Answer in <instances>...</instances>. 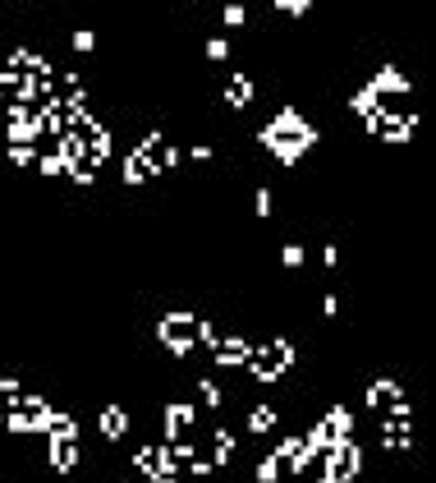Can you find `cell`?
Instances as JSON below:
<instances>
[{"instance_id":"obj_15","label":"cell","mask_w":436,"mask_h":483,"mask_svg":"<svg viewBox=\"0 0 436 483\" xmlns=\"http://www.w3.org/2000/svg\"><path fill=\"white\" fill-rule=\"evenodd\" d=\"M253 474H257V483H280V474H285V470H280V460H276V456H262Z\"/></svg>"},{"instance_id":"obj_7","label":"cell","mask_w":436,"mask_h":483,"mask_svg":"<svg viewBox=\"0 0 436 483\" xmlns=\"http://www.w3.org/2000/svg\"><path fill=\"white\" fill-rule=\"evenodd\" d=\"M248 354H253V341H244V336H220V341L211 345V359H216V369H244Z\"/></svg>"},{"instance_id":"obj_19","label":"cell","mask_w":436,"mask_h":483,"mask_svg":"<svg viewBox=\"0 0 436 483\" xmlns=\"http://www.w3.org/2000/svg\"><path fill=\"white\" fill-rule=\"evenodd\" d=\"M280 263H285L289 272H294V267H303V244H285V249H280Z\"/></svg>"},{"instance_id":"obj_23","label":"cell","mask_w":436,"mask_h":483,"mask_svg":"<svg viewBox=\"0 0 436 483\" xmlns=\"http://www.w3.org/2000/svg\"><path fill=\"white\" fill-rule=\"evenodd\" d=\"M322 263H326V267H340V244H326V249H322Z\"/></svg>"},{"instance_id":"obj_16","label":"cell","mask_w":436,"mask_h":483,"mask_svg":"<svg viewBox=\"0 0 436 483\" xmlns=\"http://www.w3.org/2000/svg\"><path fill=\"white\" fill-rule=\"evenodd\" d=\"M69 46H74L79 55H92V51H96V33H92V28H79V33L69 37Z\"/></svg>"},{"instance_id":"obj_1","label":"cell","mask_w":436,"mask_h":483,"mask_svg":"<svg viewBox=\"0 0 436 483\" xmlns=\"http://www.w3.org/2000/svg\"><path fill=\"white\" fill-rule=\"evenodd\" d=\"M257 139H262V148H267L280 166H298V157H303V152L317 143V129L294 111V106H280V111L262 124Z\"/></svg>"},{"instance_id":"obj_10","label":"cell","mask_w":436,"mask_h":483,"mask_svg":"<svg viewBox=\"0 0 436 483\" xmlns=\"http://www.w3.org/2000/svg\"><path fill=\"white\" fill-rule=\"evenodd\" d=\"M367 88H372L376 97H386V92H409V79H404L395 65H381V70L372 74V83H367Z\"/></svg>"},{"instance_id":"obj_22","label":"cell","mask_w":436,"mask_h":483,"mask_svg":"<svg viewBox=\"0 0 436 483\" xmlns=\"http://www.w3.org/2000/svg\"><path fill=\"white\" fill-rule=\"evenodd\" d=\"M276 212V198H271V189H257V217H271Z\"/></svg>"},{"instance_id":"obj_2","label":"cell","mask_w":436,"mask_h":483,"mask_svg":"<svg viewBox=\"0 0 436 483\" xmlns=\"http://www.w3.org/2000/svg\"><path fill=\"white\" fill-rule=\"evenodd\" d=\"M244 369L253 373L257 382H280L289 369H294V345H289L285 336H271V341L253 345V354H248Z\"/></svg>"},{"instance_id":"obj_4","label":"cell","mask_w":436,"mask_h":483,"mask_svg":"<svg viewBox=\"0 0 436 483\" xmlns=\"http://www.w3.org/2000/svg\"><path fill=\"white\" fill-rule=\"evenodd\" d=\"M161 442H184V438H198V410L193 401H170L166 414H161Z\"/></svg>"},{"instance_id":"obj_26","label":"cell","mask_w":436,"mask_h":483,"mask_svg":"<svg viewBox=\"0 0 436 483\" xmlns=\"http://www.w3.org/2000/svg\"><path fill=\"white\" fill-rule=\"evenodd\" d=\"M23 5H28V0H23Z\"/></svg>"},{"instance_id":"obj_14","label":"cell","mask_w":436,"mask_h":483,"mask_svg":"<svg viewBox=\"0 0 436 483\" xmlns=\"http://www.w3.org/2000/svg\"><path fill=\"white\" fill-rule=\"evenodd\" d=\"M198 401L207 405V410H220V405H225V396H220V386L211 382V378H202V382H198Z\"/></svg>"},{"instance_id":"obj_21","label":"cell","mask_w":436,"mask_h":483,"mask_svg":"<svg viewBox=\"0 0 436 483\" xmlns=\"http://www.w3.org/2000/svg\"><path fill=\"white\" fill-rule=\"evenodd\" d=\"M271 5H276V9H285V14H308V9H313V0H271Z\"/></svg>"},{"instance_id":"obj_18","label":"cell","mask_w":436,"mask_h":483,"mask_svg":"<svg viewBox=\"0 0 436 483\" xmlns=\"http://www.w3.org/2000/svg\"><path fill=\"white\" fill-rule=\"evenodd\" d=\"M37 166H42V175H65V157H60V152H42Z\"/></svg>"},{"instance_id":"obj_9","label":"cell","mask_w":436,"mask_h":483,"mask_svg":"<svg viewBox=\"0 0 436 483\" xmlns=\"http://www.w3.org/2000/svg\"><path fill=\"white\" fill-rule=\"evenodd\" d=\"M207 438H211V465H230V460H235V451H239V442H235V433H230V428H211L207 433Z\"/></svg>"},{"instance_id":"obj_24","label":"cell","mask_w":436,"mask_h":483,"mask_svg":"<svg viewBox=\"0 0 436 483\" xmlns=\"http://www.w3.org/2000/svg\"><path fill=\"white\" fill-rule=\"evenodd\" d=\"M322 313H326V318L340 313V295H326V299H322Z\"/></svg>"},{"instance_id":"obj_13","label":"cell","mask_w":436,"mask_h":483,"mask_svg":"<svg viewBox=\"0 0 436 483\" xmlns=\"http://www.w3.org/2000/svg\"><path fill=\"white\" fill-rule=\"evenodd\" d=\"M152 175H157V170H152V166H147V157L133 148L129 157H124V185H147Z\"/></svg>"},{"instance_id":"obj_8","label":"cell","mask_w":436,"mask_h":483,"mask_svg":"<svg viewBox=\"0 0 436 483\" xmlns=\"http://www.w3.org/2000/svg\"><path fill=\"white\" fill-rule=\"evenodd\" d=\"M96 428H101L106 442H120V438H129L133 419H129V410H120V405H106V410L96 414Z\"/></svg>"},{"instance_id":"obj_11","label":"cell","mask_w":436,"mask_h":483,"mask_svg":"<svg viewBox=\"0 0 436 483\" xmlns=\"http://www.w3.org/2000/svg\"><path fill=\"white\" fill-rule=\"evenodd\" d=\"M280 428V410L276 405H253L248 410V433H257V438H267V433Z\"/></svg>"},{"instance_id":"obj_6","label":"cell","mask_w":436,"mask_h":483,"mask_svg":"<svg viewBox=\"0 0 436 483\" xmlns=\"http://www.w3.org/2000/svg\"><path fill=\"white\" fill-rule=\"evenodd\" d=\"M367 410H376V414H395V410H404L409 405V396H404V386L395 382V378H376L372 386H367Z\"/></svg>"},{"instance_id":"obj_25","label":"cell","mask_w":436,"mask_h":483,"mask_svg":"<svg viewBox=\"0 0 436 483\" xmlns=\"http://www.w3.org/2000/svg\"><path fill=\"white\" fill-rule=\"evenodd\" d=\"M189 157H193V161H211V148H207V143H193Z\"/></svg>"},{"instance_id":"obj_5","label":"cell","mask_w":436,"mask_h":483,"mask_svg":"<svg viewBox=\"0 0 436 483\" xmlns=\"http://www.w3.org/2000/svg\"><path fill=\"white\" fill-rule=\"evenodd\" d=\"M46 465L55 470V474H74V470L83 465V438L74 433V438H46Z\"/></svg>"},{"instance_id":"obj_20","label":"cell","mask_w":436,"mask_h":483,"mask_svg":"<svg viewBox=\"0 0 436 483\" xmlns=\"http://www.w3.org/2000/svg\"><path fill=\"white\" fill-rule=\"evenodd\" d=\"M207 60H230V37H211L207 42Z\"/></svg>"},{"instance_id":"obj_3","label":"cell","mask_w":436,"mask_h":483,"mask_svg":"<svg viewBox=\"0 0 436 483\" xmlns=\"http://www.w3.org/2000/svg\"><path fill=\"white\" fill-rule=\"evenodd\" d=\"M157 341L166 345L170 354H189L198 345V318L193 313H166L157 322Z\"/></svg>"},{"instance_id":"obj_12","label":"cell","mask_w":436,"mask_h":483,"mask_svg":"<svg viewBox=\"0 0 436 483\" xmlns=\"http://www.w3.org/2000/svg\"><path fill=\"white\" fill-rule=\"evenodd\" d=\"M225 102L235 106V111H244V106L253 102V79H248V74H230L225 79Z\"/></svg>"},{"instance_id":"obj_17","label":"cell","mask_w":436,"mask_h":483,"mask_svg":"<svg viewBox=\"0 0 436 483\" xmlns=\"http://www.w3.org/2000/svg\"><path fill=\"white\" fill-rule=\"evenodd\" d=\"M220 18H225V28H244V18H248L244 0H230V5H225V14H220Z\"/></svg>"}]
</instances>
